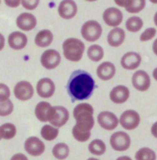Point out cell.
<instances>
[{"mask_svg":"<svg viewBox=\"0 0 157 160\" xmlns=\"http://www.w3.org/2000/svg\"><path fill=\"white\" fill-rule=\"evenodd\" d=\"M94 109L88 103H80L74 108L73 116L76 125L72 129L73 137L80 142H86L90 140L91 130L94 127Z\"/></svg>","mask_w":157,"mask_h":160,"instance_id":"1","label":"cell"},{"mask_svg":"<svg viewBox=\"0 0 157 160\" xmlns=\"http://www.w3.org/2000/svg\"><path fill=\"white\" fill-rule=\"evenodd\" d=\"M95 88L93 78L84 70H77L72 73L67 85V90L73 101L86 100L91 96Z\"/></svg>","mask_w":157,"mask_h":160,"instance_id":"2","label":"cell"},{"mask_svg":"<svg viewBox=\"0 0 157 160\" xmlns=\"http://www.w3.org/2000/svg\"><path fill=\"white\" fill-rule=\"evenodd\" d=\"M62 49L64 57L71 62H79L81 58L86 49V45L81 40L76 38H67L63 44Z\"/></svg>","mask_w":157,"mask_h":160,"instance_id":"3","label":"cell"},{"mask_svg":"<svg viewBox=\"0 0 157 160\" xmlns=\"http://www.w3.org/2000/svg\"><path fill=\"white\" fill-rule=\"evenodd\" d=\"M102 27L101 25L94 20H90L86 22L81 29V34L88 42H93L100 38L102 34Z\"/></svg>","mask_w":157,"mask_h":160,"instance_id":"4","label":"cell"},{"mask_svg":"<svg viewBox=\"0 0 157 160\" xmlns=\"http://www.w3.org/2000/svg\"><path fill=\"white\" fill-rule=\"evenodd\" d=\"M109 142L115 151H126L131 147V138L125 132H116L110 137Z\"/></svg>","mask_w":157,"mask_h":160,"instance_id":"5","label":"cell"},{"mask_svg":"<svg viewBox=\"0 0 157 160\" xmlns=\"http://www.w3.org/2000/svg\"><path fill=\"white\" fill-rule=\"evenodd\" d=\"M140 124V116L135 110H126L120 117V125L125 130L132 131Z\"/></svg>","mask_w":157,"mask_h":160,"instance_id":"6","label":"cell"},{"mask_svg":"<svg viewBox=\"0 0 157 160\" xmlns=\"http://www.w3.org/2000/svg\"><path fill=\"white\" fill-rule=\"evenodd\" d=\"M35 89L32 85L28 81H20L14 87V95L17 99L21 101L30 100L33 96Z\"/></svg>","mask_w":157,"mask_h":160,"instance_id":"7","label":"cell"},{"mask_svg":"<svg viewBox=\"0 0 157 160\" xmlns=\"http://www.w3.org/2000/svg\"><path fill=\"white\" fill-rule=\"evenodd\" d=\"M61 62V55L55 49L45 50L40 57V64L46 70H53L59 66Z\"/></svg>","mask_w":157,"mask_h":160,"instance_id":"8","label":"cell"},{"mask_svg":"<svg viewBox=\"0 0 157 160\" xmlns=\"http://www.w3.org/2000/svg\"><path fill=\"white\" fill-rule=\"evenodd\" d=\"M132 85L134 88L139 92H146L151 86V80L149 75L143 70H139L134 73L132 77Z\"/></svg>","mask_w":157,"mask_h":160,"instance_id":"9","label":"cell"},{"mask_svg":"<svg viewBox=\"0 0 157 160\" xmlns=\"http://www.w3.org/2000/svg\"><path fill=\"white\" fill-rule=\"evenodd\" d=\"M97 122L99 126L106 131H112L118 127L120 119L113 112L110 111H102L97 116Z\"/></svg>","mask_w":157,"mask_h":160,"instance_id":"10","label":"cell"},{"mask_svg":"<svg viewBox=\"0 0 157 160\" xmlns=\"http://www.w3.org/2000/svg\"><path fill=\"white\" fill-rule=\"evenodd\" d=\"M24 148L27 153L32 156H39L45 151V144L37 137H30L27 138Z\"/></svg>","mask_w":157,"mask_h":160,"instance_id":"11","label":"cell"},{"mask_svg":"<svg viewBox=\"0 0 157 160\" xmlns=\"http://www.w3.org/2000/svg\"><path fill=\"white\" fill-rule=\"evenodd\" d=\"M55 83L49 78L40 79L37 83V92L42 98H50L55 93Z\"/></svg>","mask_w":157,"mask_h":160,"instance_id":"12","label":"cell"},{"mask_svg":"<svg viewBox=\"0 0 157 160\" xmlns=\"http://www.w3.org/2000/svg\"><path fill=\"white\" fill-rule=\"evenodd\" d=\"M69 111L64 106H54L51 119L49 121L50 125H53L57 128L63 127L69 120Z\"/></svg>","mask_w":157,"mask_h":160,"instance_id":"13","label":"cell"},{"mask_svg":"<svg viewBox=\"0 0 157 160\" xmlns=\"http://www.w3.org/2000/svg\"><path fill=\"white\" fill-rule=\"evenodd\" d=\"M102 18L107 26L117 28L123 21V13L116 7H110L103 12Z\"/></svg>","mask_w":157,"mask_h":160,"instance_id":"14","label":"cell"},{"mask_svg":"<svg viewBox=\"0 0 157 160\" xmlns=\"http://www.w3.org/2000/svg\"><path fill=\"white\" fill-rule=\"evenodd\" d=\"M37 20L32 13L25 12L20 14L16 20V25L20 30L24 32H30L37 27Z\"/></svg>","mask_w":157,"mask_h":160,"instance_id":"15","label":"cell"},{"mask_svg":"<svg viewBox=\"0 0 157 160\" xmlns=\"http://www.w3.org/2000/svg\"><path fill=\"white\" fill-rule=\"evenodd\" d=\"M78 6L74 0H62L58 6V13L61 18L71 20L77 15Z\"/></svg>","mask_w":157,"mask_h":160,"instance_id":"16","label":"cell"},{"mask_svg":"<svg viewBox=\"0 0 157 160\" xmlns=\"http://www.w3.org/2000/svg\"><path fill=\"white\" fill-rule=\"evenodd\" d=\"M141 64V56L138 52L130 51L123 55L121 58V65L126 70H135Z\"/></svg>","mask_w":157,"mask_h":160,"instance_id":"17","label":"cell"},{"mask_svg":"<svg viewBox=\"0 0 157 160\" xmlns=\"http://www.w3.org/2000/svg\"><path fill=\"white\" fill-rule=\"evenodd\" d=\"M53 108L49 102L40 101L37 104L35 109V114L37 119L40 122H49L53 113Z\"/></svg>","mask_w":157,"mask_h":160,"instance_id":"18","label":"cell"},{"mask_svg":"<svg viewBox=\"0 0 157 160\" xmlns=\"http://www.w3.org/2000/svg\"><path fill=\"white\" fill-rule=\"evenodd\" d=\"M110 100L115 104H123L125 103L130 97V89L126 86H117L111 89L109 93Z\"/></svg>","mask_w":157,"mask_h":160,"instance_id":"19","label":"cell"},{"mask_svg":"<svg viewBox=\"0 0 157 160\" xmlns=\"http://www.w3.org/2000/svg\"><path fill=\"white\" fill-rule=\"evenodd\" d=\"M8 44L14 50H21L28 44V38L22 32H13L8 37Z\"/></svg>","mask_w":157,"mask_h":160,"instance_id":"20","label":"cell"},{"mask_svg":"<svg viewBox=\"0 0 157 160\" xmlns=\"http://www.w3.org/2000/svg\"><path fill=\"white\" fill-rule=\"evenodd\" d=\"M116 74V67L113 63L109 61L102 62L100 65H98L96 69V75L97 77L102 81H109Z\"/></svg>","mask_w":157,"mask_h":160,"instance_id":"21","label":"cell"},{"mask_svg":"<svg viewBox=\"0 0 157 160\" xmlns=\"http://www.w3.org/2000/svg\"><path fill=\"white\" fill-rule=\"evenodd\" d=\"M126 38L125 31L117 27L109 32L107 36V42L111 47H119L124 43Z\"/></svg>","mask_w":157,"mask_h":160,"instance_id":"22","label":"cell"},{"mask_svg":"<svg viewBox=\"0 0 157 160\" xmlns=\"http://www.w3.org/2000/svg\"><path fill=\"white\" fill-rule=\"evenodd\" d=\"M53 33L49 30H42L37 33L35 38V42L38 47H47L49 46L53 41Z\"/></svg>","mask_w":157,"mask_h":160,"instance_id":"23","label":"cell"},{"mask_svg":"<svg viewBox=\"0 0 157 160\" xmlns=\"http://www.w3.org/2000/svg\"><path fill=\"white\" fill-rule=\"evenodd\" d=\"M52 154L58 160H65L70 154V148L65 142H58L52 148Z\"/></svg>","mask_w":157,"mask_h":160,"instance_id":"24","label":"cell"},{"mask_svg":"<svg viewBox=\"0 0 157 160\" xmlns=\"http://www.w3.org/2000/svg\"><path fill=\"white\" fill-rule=\"evenodd\" d=\"M40 135L42 138L47 142L54 141L59 135V129L53 125H44L40 131Z\"/></svg>","mask_w":157,"mask_h":160,"instance_id":"25","label":"cell"},{"mask_svg":"<svg viewBox=\"0 0 157 160\" xmlns=\"http://www.w3.org/2000/svg\"><path fill=\"white\" fill-rule=\"evenodd\" d=\"M87 57L93 62H99L104 57V50L98 44H92L87 48Z\"/></svg>","mask_w":157,"mask_h":160,"instance_id":"26","label":"cell"},{"mask_svg":"<svg viewBox=\"0 0 157 160\" xmlns=\"http://www.w3.org/2000/svg\"><path fill=\"white\" fill-rule=\"evenodd\" d=\"M0 135L3 140H11L17 135L16 126L12 123H4L0 126Z\"/></svg>","mask_w":157,"mask_h":160,"instance_id":"27","label":"cell"},{"mask_svg":"<svg viewBox=\"0 0 157 160\" xmlns=\"http://www.w3.org/2000/svg\"><path fill=\"white\" fill-rule=\"evenodd\" d=\"M88 151L93 155L100 156L105 153L106 144L101 140H93L90 144H88Z\"/></svg>","mask_w":157,"mask_h":160,"instance_id":"28","label":"cell"},{"mask_svg":"<svg viewBox=\"0 0 157 160\" xmlns=\"http://www.w3.org/2000/svg\"><path fill=\"white\" fill-rule=\"evenodd\" d=\"M142 27H143V21L141 20V18L138 16L130 17L126 21V29L128 32H138L141 30Z\"/></svg>","mask_w":157,"mask_h":160,"instance_id":"29","label":"cell"},{"mask_svg":"<svg viewBox=\"0 0 157 160\" xmlns=\"http://www.w3.org/2000/svg\"><path fill=\"white\" fill-rule=\"evenodd\" d=\"M135 160H156L155 151L149 148H142L136 151Z\"/></svg>","mask_w":157,"mask_h":160,"instance_id":"30","label":"cell"},{"mask_svg":"<svg viewBox=\"0 0 157 160\" xmlns=\"http://www.w3.org/2000/svg\"><path fill=\"white\" fill-rule=\"evenodd\" d=\"M145 7V0H131L129 5L126 7V10L129 13L136 14L142 11Z\"/></svg>","mask_w":157,"mask_h":160,"instance_id":"31","label":"cell"},{"mask_svg":"<svg viewBox=\"0 0 157 160\" xmlns=\"http://www.w3.org/2000/svg\"><path fill=\"white\" fill-rule=\"evenodd\" d=\"M13 110H14V104L10 99L0 102V116L1 117L10 115Z\"/></svg>","mask_w":157,"mask_h":160,"instance_id":"32","label":"cell"},{"mask_svg":"<svg viewBox=\"0 0 157 160\" xmlns=\"http://www.w3.org/2000/svg\"><path fill=\"white\" fill-rule=\"evenodd\" d=\"M155 36H156V29L155 28H148V29H146L140 34V40L142 41V42H145V41L151 40Z\"/></svg>","mask_w":157,"mask_h":160,"instance_id":"33","label":"cell"},{"mask_svg":"<svg viewBox=\"0 0 157 160\" xmlns=\"http://www.w3.org/2000/svg\"><path fill=\"white\" fill-rule=\"evenodd\" d=\"M10 94H11V92H10L9 87L6 86L3 82L0 83V102L8 100L10 97Z\"/></svg>","mask_w":157,"mask_h":160,"instance_id":"34","label":"cell"},{"mask_svg":"<svg viewBox=\"0 0 157 160\" xmlns=\"http://www.w3.org/2000/svg\"><path fill=\"white\" fill-rule=\"evenodd\" d=\"M39 4V0H22V6L26 10H36Z\"/></svg>","mask_w":157,"mask_h":160,"instance_id":"35","label":"cell"},{"mask_svg":"<svg viewBox=\"0 0 157 160\" xmlns=\"http://www.w3.org/2000/svg\"><path fill=\"white\" fill-rule=\"evenodd\" d=\"M4 1L10 8H17L20 4H22V0H4Z\"/></svg>","mask_w":157,"mask_h":160,"instance_id":"36","label":"cell"},{"mask_svg":"<svg viewBox=\"0 0 157 160\" xmlns=\"http://www.w3.org/2000/svg\"><path fill=\"white\" fill-rule=\"evenodd\" d=\"M130 1H131V0H114L116 5L119 7H123V8H126V7L129 5Z\"/></svg>","mask_w":157,"mask_h":160,"instance_id":"37","label":"cell"},{"mask_svg":"<svg viewBox=\"0 0 157 160\" xmlns=\"http://www.w3.org/2000/svg\"><path fill=\"white\" fill-rule=\"evenodd\" d=\"M10 160H29V159L23 153H16L11 157Z\"/></svg>","mask_w":157,"mask_h":160,"instance_id":"38","label":"cell"},{"mask_svg":"<svg viewBox=\"0 0 157 160\" xmlns=\"http://www.w3.org/2000/svg\"><path fill=\"white\" fill-rule=\"evenodd\" d=\"M151 134L154 138H157V122H155L151 126Z\"/></svg>","mask_w":157,"mask_h":160,"instance_id":"39","label":"cell"},{"mask_svg":"<svg viewBox=\"0 0 157 160\" xmlns=\"http://www.w3.org/2000/svg\"><path fill=\"white\" fill-rule=\"evenodd\" d=\"M152 50H153V53L157 56V38L154 40V42L152 44Z\"/></svg>","mask_w":157,"mask_h":160,"instance_id":"40","label":"cell"},{"mask_svg":"<svg viewBox=\"0 0 157 160\" xmlns=\"http://www.w3.org/2000/svg\"><path fill=\"white\" fill-rule=\"evenodd\" d=\"M116 160H133V159L130 157V156H120V157H118Z\"/></svg>","mask_w":157,"mask_h":160,"instance_id":"41","label":"cell"},{"mask_svg":"<svg viewBox=\"0 0 157 160\" xmlns=\"http://www.w3.org/2000/svg\"><path fill=\"white\" fill-rule=\"evenodd\" d=\"M152 75H153V78H154V80L155 81H157V67L154 69L153 70V72H152Z\"/></svg>","mask_w":157,"mask_h":160,"instance_id":"42","label":"cell"},{"mask_svg":"<svg viewBox=\"0 0 157 160\" xmlns=\"http://www.w3.org/2000/svg\"><path fill=\"white\" fill-rule=\"evenodd\" d=\"M153 20H154V24H155V26L157 27V11H156V13L154 14V18H153Z\"/></svg>","mask_w":157,"mask_h":160,"instance_id":"43","label":"cell"},{"mask_svg":"<svg viewBox=\"0 0 157 160\" xmlns=\"http://www.w3.org/2000/svg\"><path fill=\"white\" fill-rule=\"evenodd\" d=\"M150 2L153 3V4H157V0H149Z\"/></svg>","mask_w":157,"mask_h":160,"instance_id":"44","label":"cell"},{"mask_svg":"<svg viewBox=\"0 0 157 160\" xmlns=\"http://www.w3.org/2000/svg\"><path fill=\"white\" fill-rule=\"evenodd\" d=\"M86 160H99V159H96V158H94V157H91V158H88Z\"/></svg>","mask_w":157,"mask_h":160,"instance_id":"45","label":"cell"},{"mask_svg":"<svg viewBox=\"0 0 157 160\" xmlns=\"http://www.w3.org/2000/svg\"><path fill=\"white\" fill-rule=\"evenodd\" d=\"M87 2H94V1H97V0H86Z\"/></svg>","mask_w":157,"mask_h":160,"instance_id":"46","label":"cell"}]
</instances>
